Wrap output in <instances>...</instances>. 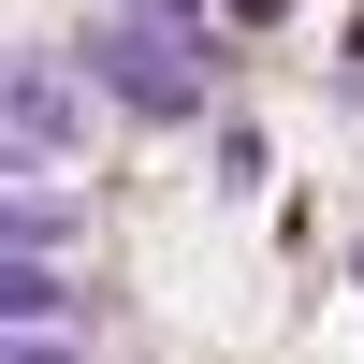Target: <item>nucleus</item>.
I'll return each instance as SVG.
<instances>
[{
  "label": "nucleus",
  "instance_id": "obj_1",
  "mask_svg": "<svg viewBox=\"0 0 364 364\" xmlns=\"http://www.w3.org/2000/svg\"><path fill=\"white\" fill-rule=\"evenodd\" d=\"M73 73H102V102L146 117V132L219 117V44H190V29H161V15H102V29L73 44Z\"/></svg>",
  "mask_w": 364,
  "mask_h": 364
},
{
  "label": "nucleus",
  "instance_id": "obj_2",
  "mask_svg": "<svg viewBox=\"0 0 364 364\" xmlns=\"http://www.w3.org/2000/svg\"><path fill=\"white\" fill-rule=\"evenodd\" d=\"M87 102H73V58H0V161H73Z\"/></svg>",
  "mask_w": 364,
  "mask_h": 364
},
{
  "label": "nucleus",
  "instance_id": "obj_3",
  "mask_svg": "<svg viewBox=\"0 0 364 364\" xmlns=\"http://www.w3.org/2000/svg\"><path fill=\"white\" fill-rule=\"evenodd\" d=\"M15 321H73V277H58V248H0V336Z\"/></svg>",
  "mask_w": 364,
  "mask_h": 364
},
{
  "label": "nucleus",
  "instance_id": "obj_4",
  "mask_svg": "<svg viewBox=\"0 0 364 364\" xmlns=\"http://www.w3.org/2000/svg\"><path fill=\"white\" fill-rule=\"evenodd\" d=\"M0 364H87L73 336H29V321H15V336H0Z\"/></svg>",
  "mask_w": 364,
  "mask_h": 364
},
{
  "label": "nucleus",
  "instance_id": "obj_5",
  "mask_svg": "<svg viewBox=\"0 0 364 364\" xmlns=\"http://www.w3.org/2000/svg\"><path fill=\"white\" fill-rule=\"evenodd\" d=\"M132 15H161V29H190V44H219V15H204V0H132Z\"/></svg>",
  "mask_w": 364,
  "mask_h": 364
},
{
  "label": "nucleus",
  "instance_id": "obj_6",
  "mask_svg": "<svg viewBox=\"0 0 364 364\" xmlns=\"http://www.w3.org/2000/svg\"><path fill=\"white\" fill-rule=\"evenodd\" d=\"M233 15H291V0H233Z\"/></svg>",
  "mask_w": 364,
  "mask_h": 364
},
{
  "label": "nucleus",
  "instance_id": "obj_7",
  "mask_svg": "<svg viewBox=\"0 0 364 364\" xmlns=\"http://www.w3.org/2000/svg\"><path fill=\"white\" fill-rule=\"evenodd\" d=\"M350 277H364V248H350Z\"/></svg>",
  "mask_w": 364,
  "mask_h": 364
}]
</instances>
